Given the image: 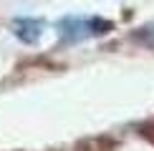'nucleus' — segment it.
<instances>
[{"instance_id":"f257e3e1","label":"nucleus","mask_w":154,"mask_h":151,"mask_svg":"<svg viewBox=\"0 0 154 151\" xmlns=\"http://www.w3.org/2000/svg\"><path fill=\"white\" fill-rule=\"evenodd\" d=\"M109 30H111V23L94 15H66L58 20V35L63 43H81L88 38L104 35Z\"/></svg>"},{"instance_id":"f03ea898","label":"nucleus","mask_w":154,"mask_h":151,"mask_svg":"<svg viewBox=\"0 0 154 151\" xmlns=\"http://www.w3.org/2000/svg\"><path fill=\"white\" fill-rule=\"evenodd\" d=\"M13 33L20 38L23 43L33 46L43 35V20H35V18H15L13 20Z\"/></svg>"}]
</instances>
